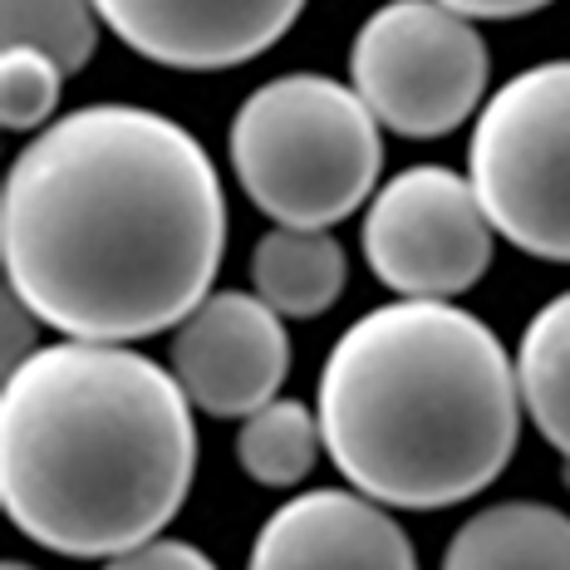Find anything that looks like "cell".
Instances as JSON below:
<instances>
[{
    "instance_id": "cell-13",
    "label": "cell",
    "mask_w": 570,
    "mask_h": 570,
    "mask_svg": "<svg viewBox=\"0 0 570 570\" xmlns=\"http://www.w3.org/2000/svg\"><path fill=\"white\" fill-rule=\"evenodd\" d=\"M517 384L527 419L570 462V291L531 315L517 350Z\"/></svg>"
},
{
    "instance_id": "cell-1",
    "label": "cell",
    "mask_w": 570,
    "mask_h": 570,
    "mask_svg": "<svg viewBox=\"0 0 570 570\" xmlns=\"http://www.w3.org/2000/svg\"><path fill=\"white\" fill-rule=\"evenodd\" d=\"M227 202L207 148L138 104L55 118L0 187L6 285L65 340L134 344L212 295Z\"/></svg>"
},
{
    "instance_id": "cell-10",
    "label": "cell",
    "mask_w": 570,
    "mask_h": 570,
    "mask_svg": "<svg viewBox=\"0 0 570 570\" xmlns=\"http://www.w3.org/2000/svg\"><path fill=\"white\" fill-rule=\"evenodd\" d=\"M246 570H419V556L389 507L354 487H315L266 517Z\"/></svg>"
},
{
    "instance_id": "cell-20",
    "label": "cell",
    "mask_w": 570,
    "mask_h": 570,
    "mask_svg": "<svg viewBox=\"0 0 570 570\" xmlns=\"http://www.w3.org/2000/svg\"><path fill=\"white\" fill-rule=\"evenodd\" d=\"M566 482H570V462H566Z\"/></svg>"
},
{
    "instance_id": "cell-9",
    "label": "cell",
    "mask_w": 570,
    "mask_h": 570,
    "mask_svg": "<svg viewBox=\"0 0 570 570\" xmlns=\"http://www.w3.org/2000/svg\"><path fill=\"white\" fill-rule=\"evenodd\" d=\"M94 10L153 65L212 75L266 55L305 0H94Z\"/></svg>"
},
{
    "instance_id": "cell-19",
    "label": "cell",
    "mask_w": 570,
    "mask_h": 570,
    "mask_svg": "<svg viewBox=\"0 0 570 570\" xmlns=\"http://www.w3.org/2000/svg\"><path fill=\"white\" fill-rule=\"evenodd\" d=\"M0 570H35V566H26V561H6Z\"/></svg>"
},
{
    "instance_id": "cell-3",
    "label": "cell",
    "mask_w": 570,
    "mask_h": 570,
    "mask_svg": "<svg viewBox=\"0 0 570 570\" xmlns=\"http://www.w3.org/2000/svg\"><path fill=\"white\" fill-rule=\"evenodd\" d=\"M315 413L354 492L389 512H438L472 502L512 462L517 360L453 301H394L335 340Z\"/></svg>"
},
{
    "instance_id": "cell-11",
    "label": "cell",
    "mask_w": 570,
    "mask_h": 570,
    "mask_svg": "<svg viewBox=\"0 0 570 570\" xmlns=\"http://www.w3.org/2000/svg\"><path fill=\"white\" fill-rule=\"evenodd\" d=\"M443 570H570V517L551 502H492L453 531Z\"/></svg>"
},
{
    "instance_id": "cell-18",
    "label": "cell",
    "mask_w": 570,
    "mask_h": 570,
    "mask_svg": "<svg viewBox=\"0 0 570 570\" xmlns=\"http://www.w3.org/2000/svg\"><path fill=\"white\" fill-rule=\"evenodd\" d=\"M438 6L458 10L462 20H517V16H537L551 0H438Z\"/></svg>"
},
{
    "instance_id": "cell-12",
    "label": "cell",
    "mask_w": 570,
    "mask_h": 570,
    "mask_svg": "<svg viewBox=\"0 0 570 570\" xmlns=\"http://www.w3.org/2000/svg\"><path fill=\"white\" fill-rule=\"evenodd\" d=\"M252 285L281 320L325 315L344 291V246L330 232L271 227L252 252Z\"/></svg>"
},
{
    "instance_id": "cell-8",
    "label": "cell",
    "mask_w": 570,
    "mask_h": 570,
    "mask_svg": "<svg viewBox=\"0 0 570 570\" xmlns=\"http://www.w3.org/2000/svg\"><path fill=\"white\" fill-rule=\"evenodd\" d=\"M291 374L285 320L261 295L217 291L177 325L173 379L193 409L212 419H252L281 399Z\"/></svg>"
},
{
    "instance_id": "cell-6",
    "label": "cell",
    "mask_w": 570,
    "mask_h": 570,
    "mask_svg": "<svg viewBox=\"0 0 570 570\" xmlns=\"http://www.w3.org/2000/svg\"><path fill=\"white\" fill-rule=\"evenodd\" d=\"M487 69L482 30L438 0H389L350 45V89L403 138H443L468 124Z\"/></svg>"
},
{
    "instance_id": "cell-16",
    "label": "cell",
    "mask_w": 570,
    "mask_h": 570,
    "mask_svg": "<svg viewBox=\"0 0 570 570\" xmlns=\"http://www.w3.org/2000/svg\"><path fill=\"white\" fill-rule=\"evenodd\" d=\"M59 85L65 69L40 50H6L0 55V124L26 134V128L50 124L59 109Z\"/></svg>"
},
{
    "instance_id": "cell-7",
    "label": "cell",
    "mask_w": 570,
    "mask_h": 570,
    "mask_svg": "<svg viewBox=\"0 0 570 570\" xmlns=\"http://www.w3.org/2000/svg\"><path fill=\"white\" fill-rule=\"evenodd\" d=\"M364 261L399 301H453L492 266V222L468 177L423 163L374 193Z\"/></svg>"
},
{
    "instance_id": "cell-17",
    "label": "cell",
    "mask_w": 570,
    "mask_h": 570,
    "mask_svg": "<svg viewBox=\"0 0 570 570\" xmlns=\"http://www.w3.org/2000/svg\"><path fill=\"white\" fill-rule=\"evenodd\" d=\"M99 570H217V561L193 541L158 537V541L138 546V551H124V556H114V561H104Z\"/></svg>"
},
{
    "instance_id": "cell-14",
    "label": "cell",
    "mask_w": 570,
    "mask_h": 570,
    "mask_svg": "<svg viewBox=\"0 0 570 570\" xmlns=\"http://www.w3.org/2000/svg\"><path fill=\"white\" fill-rule=\"evenodd\" d=\"M320 448H325L320 413L305 409L301 399L266 403L236 433V462H242V472L261 487H276V492L311 478Z\"/></svg>"
},
{
    "instance_id": "cell-5",
    "label": "cell",
    "mask_w": 570,
    "mask_h": 570,
    "mask_svg": "<svg viewBox=\"0 0 570 570\" xmlns=\"http://www.w3.org/2000/svg\"><path fill=\"white\" fill-rule=\"evenodd\" d=\"M468 183L497 236L527 256L570 261V59L521 69L482 104Z\"/></svg>"
},
{
    "instance_id": "cell-2",
    "label": "cell",
    "mask_w": 570,
    "mask_h": 570,
    "mask_svg": "<svg viewBox=\"0 0 570 570\" xmlns=\"http://www.w3.org/2000/svg\"><path fill=\"white\" fill-rule=\"evenodd\" d=\"M197 472L193 403L128 344L59 340L6 370L0 507L26 541L114 561L158 541Z\"/></svg>"
},
{
    "instance_id": "cell-15",
    "label": "cell",
    "mask_w": 570,
    "mask_h": 570,
    "mask_svg": "<svg viewBox=\"0 0 570 570\" xmlns=\"http://www.w3.org/2000/svg\"><path fill=\"white\" fill-rule=\"evenodd\" d=\"M94 16H99L94 0H0V35L6 50H40L65 75H75L99 45Z\"/></svg>"
},
{
    "instance_id": "cell-4",
    "label": "cell",
    "mask_w": 570,
    "mask_h": 570,
    "mask_svg": "<svg viewBox=\"0 0 570 570\" xmlns=\"http://www.w3.org/2000/svg\"><path fill=\"white\" fill-rule=\"evenodd\" d=\"M232 173L276 227L330 232L374 193L379 118L340 79L285 75L261 85L227 128Z\"/></svg>"
}]
</instances>
